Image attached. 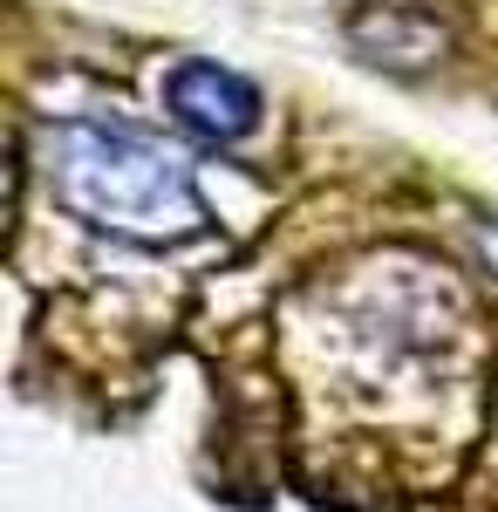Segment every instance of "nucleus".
Masks as SVG:
<instances>
[{
	"label": "nucleus",
	"instance_id": "obj_1",
	"mask_svg": "<svg viewBox=\"0 0 498 512\" xmlns=\"http://www.w3.org/2000/svg\"><path fill=\"white\" fill-rule=\"evenodd\" d=\"M41 178L82 226L137 246H178L212 226L185 151L123 117H62L41 130Z\"/></svg>",
	"mask_w": 498,
	"mask_h": 512
},
{
	"label": "nucleus",
	"instance_id": "obj_2",
	"mask_svg": "<svg viewBox=\"0 0 498 512\" xmlns=\"http://www.w3.org/2000/svg\"><path fill=\"white\" fill-rule=\"evenodd\" d=\"M164 103L205 144H239V137L260 130V89L239 69H219V62H178L164 82Z\"/></svg>",
	"mask_w": 498,
	"mask_h": 512
},
{
	"label": "nucleus",
	"instance_id": "obj_3",
	"mask_svg": "<svg viewBox=\"0 0 498 512\" xmlns=\"http://www.w3.org/2000/svg\"><path fill=\"white\" fill-rule=\"evenodd\" d=\"M485 253H492V260H498V219H492V226H485Z\"/></svg>",
	"mask_w": 498,
	"mask_h": 512
}]
</instances>
